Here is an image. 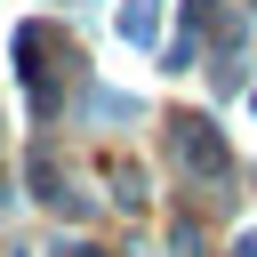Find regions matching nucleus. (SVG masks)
<instances>
[{
	"mask_svg": "<svg viewBox=\"0 0 257 257\" xmlns=\"http://www.w3.org/2000/svg\"><path fill=\"white\" fill-rule=\"evenodd\" d=\"M185 153H193V161H201V169H209V177H217V169H225V145H217V137H209V128H201V120H193V137H185Z\"/></svg>",
	"mask_w": 257,
	"mask_h": 257,
	"instance_id": "f257e3e1",
	"label": "nucleus"
}]
</instances>
